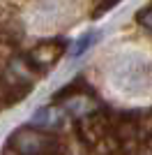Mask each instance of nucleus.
<instances>
[{
	"mask_svg": "<svg viewBox=\"0 0 152 155\" xmlns=\"http://www.w3.org/2000/svg\"><path fill=\"white\" fill-rule=\"evenodd\" d=\"M92 39H95V37H92V35H88V37H83L81 42L76 44V49H74V56H81V53L85 51V49H88L90 44H92Z\"/></svg>",
	"mask_w": 152,
	"mask_h": 155,
	"instance_id": "1",
	"label": "nucleus"
}]
</instances>
